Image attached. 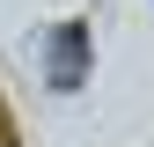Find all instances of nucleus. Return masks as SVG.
<instances>
[{
  "instance_id": "obj_1",
  "label": "nucleus",
  "mask_w": 154,
  "mask_h": 147,
  "mask_svg": "<svg viewBox=\"0 0 154 147\" xmlns=\"http://www.w3.org/2000/svg\"><path fill=\"white\" fill-rule=\"evenodd\" d=\"M81 66H88V30L66 22L59 37H51V81H59V88H81Z\"/></svg>"
}]
</instances>
